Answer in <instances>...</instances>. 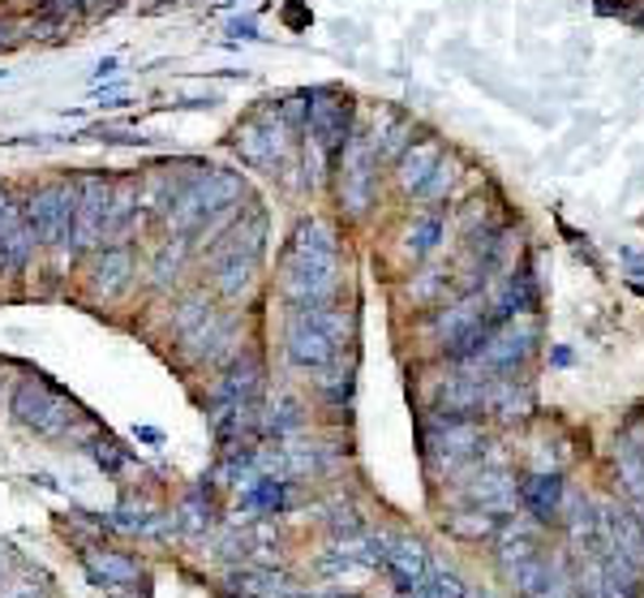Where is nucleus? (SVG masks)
<instances>
[{
	"label": "nucleus",
	"mask_w": 644,
	"mask_h": 598,
	"mask_svg": "<svg viewBox=\"0 0 644 598\" xmlns=\"http://www.w3.org/2000/svg\"><path fill=\"white\" fill-rule=\"evenodd\" d=\"M284 289L301 306H319L335 293V241L326 225H301L284 258Z\"/></svg>",
	"instance_id": "obj_1"
},
{
	"label": "nucleus",
	"mask_w": 644,
	"mask_h": 598,
	"mask_svg": "<svg viewBox=\"0 0 644 598\" xmlns=\"http://www.w3.org/2000/svg\"><path fill=\"white\" fill-rule=\"evenodd\" d=\"M241 199V177L232 173H203L190 186H181L172 194V229H198L211 216H223L232 203Z\"/></svg>",
	"instance_id": "obj_2"
},
{
	"label": "nucleus",
	"mask_w": 644,
	"mask_h": 598,
	"mask_svg": "<svg viewBox=\"0 0 644 598\" xmlns=\"http://www.w3.org/2000/svg\"><path fill=\"white\" fill-rule=\"evenodd\" d=\"M74 207H78V190L74 186H43L30 194L26 203V225L30 233L48 245H61V241L74 233Z\"/></svg>",
	"instance_id": "obj_3"
},
{
	"label": "nucleus",
	"mask_w": 644,
	"mask_h": 598,
	"mask_svg": "<svg viewBox=\"0 0 644 598\" xmlns=\"http://www.w3.org/2000/svg\"><path fill=\"white\" fill-rule=\"evenodd\" d=\"M107 207H112V186L104 177H87L78 186V207H74V233L69 241L78 250H91L95 241L107 238Z\"/></svg>",
	"instance_id": "obj_4"
},
{
	"label": "nucleus",
	"mask_w": 644,
	"mask_h": 598,
	"mask_svg": "<svg viewBox=\"0 0 644 598\" xmlns=\"http://www.w3.org/2000/svg\"><path fill=\"white\" fill-rule=\"evenodd\" d=\"M335 349H339V341L326 332V323L319 319V310L314 306H306L301 315H293V323H288V358L297 361V366H326V361L335 358Z\"/></svg>",
	"instance_id": "obj_5"
},
{
	"label": "nucleus",
	"mask_w": 644,
	"mask_h": 598,
	"mask_svg": "<svg viewBox=\"0 0 644 598\" xmlns=\"http://www.w3.org/2000/svg\"><path fill=\"white\" fill-rule=\"evenodd\" d=\"M533 345H537V323L533 319H520V323H507L503 332L494 328L473 358H477V370H507V366H516L520 358H529Z\"/></svg>",
	"instance_id": "obj_6"
},
{
	"label": "nucleus",
	"mask_w": 644,
	"mask_h": 598,
	"mask_svg": "<svg viewBox=\"0 0 644 598\" xmlns=\"http://www.w3.org/2000/svg\"><path fill=\"white\" fill-rule=\"evenodd\" d=\"M284 133H288L284 113L280 117H254L236 129V151L249 164H275L284 155Z\"/></svg>",
	"instance_id": "obj_7"
},
{
	"label": "nucleus",
	"mask_w": 644,
	"mask_h": 598,
	"mask_svg": "<svg viewBox=\"0 0 644 598\" xmlns=\"http://www.w3.org/2000/svg\"><path fill=\"white\" fill-rule=\"evenodd\" d=\"M374 168H378V151H374V142H365V138L348 142V151H344V203H348L352 212H361V207L370 203Z\"/></svg>",
	"instance_id": "obj_8"
},
{
	"label": "nucleus",
	"mask_w": 644,
	"mask_h": 598,
	"mask_svg": "<svg viewBox=\"0 0 644 598\" xmlns=\"http://www.w3.org/2000/svg\"><path fill=\"white\" fill-rule=\"evenodd\" d=\"M348 133V104L335 96H314L310 100V142L319 151H339Z\"/></svg>",
	"instance_id": "obj_9"
},
{
	"label": "nucleus",
	"mask_w": 644,
	"mask_h": 598,
	"mask_svg": "<svg viewBox=\"0 0 644 598\" xmlns=\"http://www.w3.org/2000/svg\"><path fill=\"white\" fill-rule=\"evenodd\" d=\"M429 448L442 466H460L464 457H473L481 448V427L473 418H447V422H438V435Z\"/></svg>",
	"instance_id": "obj_10"
},
{
	"label": "nucleus",
	"mask_w": 644,
	"mask_h": 598,
	"mask_svg": "<svg viewBox=\"0 0 644 598\" xmlns=\"http://www.w3.org/2000/svg\"><path fill=\"white\" fill-rule=\"evenodd\" d=\"M438 160H442V147L429 142V138L413 142V147H404V155H400V173H396L400 186L413 190V194H422V186L429 181V173L438 168Z\"/></svg>",
	"instance_id": "obj_11"
},
{
	"label": "nucleus",
	"mask_w": 644,
	"mask_h": 598,
	"mask_svg": "<svg viewBox=\"0 0 644 598\" xmlns=\"http://www.w3.org/2000/svg\"><path fill=\"white\" fill-rule=\"evenodd\" d=\"M17 409H22V418H26L30 427H39V431H48V435L65 431V422H69L65 405H61V400H52V396H48V392H39V387H22Z\"/></svg>",
	"instance_id": "obj_12"
},
{
	"label": "nucleus",
	"mask_w": 644,
	"mask_h": 598,
	"mask_svg": "<svg viewBox=\"0 0 644 598\" xmlns=\"http://www.w3.org/2000/svg\"><path fill=\"white\" fill-rule=\"evenodd\" d=\"M481 405H486L490 413H499L503 422H520L533 400H529L525 387H516V379H494V383L481 387Z\"/></svg>",
	"instance_id": "obj_13"
},
{
	"label": "nucleus",
	"mask_w": 644,
	"mask_h": 598,
	"mask_svg": "<svg viewBox=\"0 0 644 598\" xmlns=\"http://www.w3.org/2000/svg\"><path fill=\"white\" fill-rule=\"evenodd\" d=\"M391 551H387V564H391V573L404 582V586H422L429 577V556L422 543H409V538H391L387 543Z\"/></svg>",
	"instance_id": "obj_14"
},
{
	"label": "nucleus",
	"mask_w": 644,
	"mask_h": 598,
	"mask_svg": "<svg viewBox=\"0 0 644 598\" xmlns=\"http://www.w3.org/2000/svg\"><path fill=\"white\" fill-rule=\"evenodd\" d=\"M481 319H486V297H481V293H468V297H464V302H455L447 315H438V323H434V328H438V332H442V341L451 345V341H460L464 332H473Z\"/></svg>",
	"instance_id": "obj_15"
},
{
	"label": "nucleus",
	"mask_w": 644,
	"mask_h": 598,
	"mask_svg": "<svg viewBox=\"0 0 644 598\" xmlns=\"http://www.w3.org/2000/svg\"><path fill=\"white\" fill-rule=\"evenodd\" d=\"M520 495H525L529 512L541 517V521L558 517V508H563V482H558V474H533V479L520 486Z\"/></svg>",
	"instance_id": "obj_16"
},
{
	"label": "nucleus",
	"mask_w": 644,
	"mask_h": 598,
	"mask_svg": "<svg viewBox=\"0 0 644 598\" xmlns=\"http://www.w3.org/2000/svg\"><path fill=\"white\" fill-rule=\"evenodd\" d=\"M468 495H473L481 508L503 512V508L516 499V482L507 479V474H499V470H481V479L468 486Z\"/></svg>",
	"instance_id": "obj_17"
},
{
	"label": "nucleus",
	"mask_w": 644,
	"mask_h": 598,
	"mask_svg": "<svg viewBox=\"0 0 644 598\" xmlns=\"http://www.w3.org/2000/svg\"><path fill=\"white\" fill-rule=\"evenodd\" d=\"M129 254L125 250H107L104 258L95 263V276H91V289L100 293V297H112V293H120L125 289V280H129Z\"/></svg>",
	"instance_id": "obj_18"
},
{
	"label": "nucleus",
	"mask_w": 644,
	"mask_h": 598,
	"mask_svg": "<svg viewBox=\"0 0 644 598\" xmlns=\"http://www.w3.org/2000/svg\"><path fill=\"white\" fill-rule=\"evenodd\" d=\"M503 577H507V586H512L520 598H541L545 582H550V569L541 564V556H533V560L507 564V569H503Z\"/></svg>",
	"instance_id": "obj_19"
},
{
	"label": "nucleus",
	"mask_w": 644,
	"mask_h": 598,
	"mask_svg": "<svg viewBox=\"0 0 644 598\" xmlns=\"http://www.w3.org/2000/svg\"><path fill=\"white\" fill-rule=\"evenodd\" d=\"M215 263H219V289L223 293H241L254 280V267H258V258H249V254H223Z\"/></svg>",
	"instance_id": "obj_20"
},
{
	"label": "nucleus",
	"mask_w": 644,
	"mask_h": 598,
	"mask_svg": "<svg viewBox=\"0 0 644 598\" xmlns=\"http://www.w3.org/2000/svg\"><path fill=\"white\" fill-rule=\"evenodd\" d=\"M87 569L104 582H133L138 577V564L125 560V556H100V551H87Z\"/></svg>",
	"instance_id": "obj_21"
},
{
	"label": "nucleus",
	"mask_w": 644,
	"mask_h": 598,
	"mask_svg": "<svg viewBox=\"0 0 644 598\" xmlns=\"http://www.w3.org/2000/svg\"><path fill=\"white\" fill-rule=\"evenodd\" d=\"M438 238H442V220L438 216H426V220H417L413 229H409V254H429L434 245H438Z\"/></svg>",
	"instance_id": "obj_22"
},
{
	"label": "nucleus",
	"mask_w": 644,
	"mask_h": 598,
	"mask_svg": "<svg viewBox=\"0 0 644 598\" xmlns=\"http://www.w3.org/2000/svg\"><path fill=\"white\" fill-rule=\"evenodd\" d=\"M451 177H455V168H451L447 160H438V168L429 173V181L422 186V194H426V199H438V194H447V190H451Z\"/></svg>",
	"instance_id": "obj_23"
},
{
	"label": "nucleus",
	"mask_w": 644,
	"mask_h": 598,
	"mask_svg": "<svg viewBox=\"0 0 644 598\" xmlns=\"http://www.w3.org/2000/svg\"><path fill=\"white\" fill-rule=\"evenodd\" d=\"M203 315H207V310H203V302H190V306L177 315V332H190V323H194V319H203Z\"/></svg>",
	"instance_id": "obj_24"
}]
</instances>
